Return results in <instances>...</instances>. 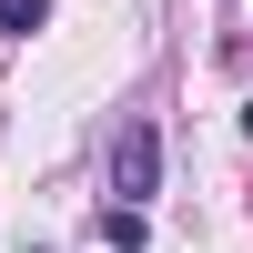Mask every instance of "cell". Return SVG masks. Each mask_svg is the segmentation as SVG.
<instances>
[{
	"label": "cell",
	"instance_id": "2",
	"mask_svg": "<svg viewBox=\"0 0 253 253\" xmlns=\"http://www.w3.org/2000/svg\"><path fill=\"white\" fill-rule=\"evenodd\" d=\"M51 20V0H10V31H41Z\"/></svg>",
	"mask_w": 253,
	"mask_h": 253
},
{
	"label": "cell",
	"instance_id": "3",
	"mask_svg": "<svg viewBox=\"0 0 253 253\" xmlns=\"http://www.w3.org/2000/svg\"><path fill=\"white\" fill-rule=\"evenodd\" d=\"M0 20H10V0H0Z\"/></svg>",
	"mask_w": 253,
	"mask_h": 253
},
{
	"label": "cell",
	"instance_id": "1",
	"mask_svg": "<svg viewBox=\"0 0 253 253\" xmlns=\"http://www.w3.org/2000/svg\"><path fill=\"white\" fill-rule=\"evenodd\" d=\"M152 193H162V132L132 112V122L112 132V203H122V213H142Z\"/></svg>",
	"mask_w": 253,
	"mask_h": 253
}]
</instances>
